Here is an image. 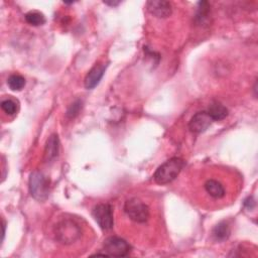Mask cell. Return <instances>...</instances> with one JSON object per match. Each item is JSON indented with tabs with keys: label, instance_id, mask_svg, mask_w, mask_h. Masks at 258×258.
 <instances>
[{
	"label": "cell",
	"instance_id": "1",
	"mask_svg": "<svg viewBox=\"0 0 258 258\" xmlns=\"http://www.w3.org/2000/svg\"><path fill=\"white\" fill-rule=\"evenodd\" d=\"M55 239L64 245L73 244L81 238L82 229L80 225L69 218L62 219L56 223L53 229Z\"/></svg>",
	"mask_w": 258,
	"mask_h": 258
},
{
	"label": "cell",
	"instance_id": "2",
	"mask_svg": "<svg viewBox=\"0 0 258 258\" xmlns=\"http://www.w3.org/2000/svg\"><path fill=\"white\" fill-rule=\"evenodd\" d=\"M183 166V159L179 157H172L162 163L155 170L153 178L158 184H167L177 177Z\"/></svg>",
	"mask_w": 258,
	"mask_h": 258
},
{
	"label": "cell",
	"instance_id": "3",
	"mask_svg": "<svg viewBox=\"0 0 258 258\" xmlns=\"http://www.w3.org/2000/svg\"><path fill=\"white\" fill-rule=\"evenodd\" d=\"M28 187L33 199L43 202L49 195V179L41 171L34 170L29 176Z\"/></svg>",
	"mask_w": 258,
	"mask_h": 258
},
{
	"label": "cell",
	"instance_id": "4",
	"mask_svg": "<svg viewBox=\"0 0 258 258\" xmlns=\"http://www.w3.org/2000/svg\"><path fill=\"white\" fill-rule=\"evenodd\" d=\"M124 211L127 216L136 223H145L149 219L148 206L137 198L127 200L124 205Z\"/></svg>",
	"mask_w": 258,
	"mask_h": 258
},
{
	"label": "cell",
	"instance_id": "5",
	"mask_svg": "<svg viewBox=\"0 0 258 258\" xmlns=\"http://www.w3.org/2000/svg\"><path fill=\"white\" fill-rule=\"evenodd\" d=\"M105 254L107 256H115V257H124L129 254L131 251L130 244L117 236H111L104 241L103 245Z\"/></svg>",
	"mask_w": 258,
	"mask_h": 258
},
{
	"label": "cell",
	"instance_id": "6",
	"mask_svg": "<svg viewBox=\"0 0 258 258\" xmlns=\"http://www.w3.org/2000/svg\"><path fill=\"white\" fill-rule=\"evenodd\" d=\"M94 220L97 222L99 227L104 230H110L114 225L113 208L109 204H99L95 206L92 212Z\"/></svg>",
	"mask_w": 258,
	"mask_h": 258
},
{
	"label": "cell",
	"instance_id": "7",
	"mask_svg": "<svg viewBox=\"0 0 258 258\" xmlns=\"http://www.w3.org/2000/svg\"><path fill=\"white\" fill-rule=\"evenodd\" d=\"M214 121L210 117L207 111H200L196 113L188 122V129L194 133L205 132Z\"/></svg>",
	"mask_w": 258,
	"mask_h": 258
},
{
	"label": "cell",
	"instance_id": "8",
	"mask_svg": "<svg viewBox=\"0 0 258 258\" xmlns=\"http://www.w3.org/2000/svg\"><path fill=\"white\" fill-rule=\"evenodd\" d=\"M147 10L158 18H165L171 14V4L163 0H151L146 3Z\"/></svg>",
	"mask_w": 258,
	"mask_h": 258
},
{
	"label": "cell",
	"instance_id": "9",
	"mask_svg": "<svg viewBox=\"0 0 258 258\" xmlns=\"http://www.w3.org/2000/svg\"><path fill=\"white\" fill-rule=\"evenodd\" d=\"M59 151V139L56 134H51L46 140L44 151H43V160L44 162H51L54 160Z\"/></svg>",
	"mask_w": 258,
	"mask_h": 258
},
{
	"label": "cell",
	"instance_id": "10",
	"mask_svg": "<svg viewBox=\"0 0 258 258\" xmlns=\"http://www.w3.org/2000/svg\"><path fill=\"white\" fill-rule=\"evenodd\" d=\"M106 64H96L89 71L84 82L87 89H94L100 83L106 71Z\"/></svg>",
	"mask_w": 258,
	"mask_h": 258
},
{
	"label": "cell",
	"instance_id": "11",
	"mask_svg": "<svg viewBox=\"0 0 258 258\" xmlns=\"http://www.w3.org/2000/svg\"><path fill=\"white\" fill-rule=\"evenodd\" d=\"M204 188L210 197H212L213 199H216V200L222 199L226 195L224 185L220 181H218L214 178L207 179L204 183Z\"/></svg>",
	"mask_w": 258,
	"mask_h": 258
},
{
	"label": "cell",
	"instance_id": "12",
	"mask_svg": "<svg viewBox=\"0 0 258 258\" xmlns=\"http://www.w3.org/2000/svg\"><path fill=\"white\" fill-rule=\"evenodd\" d=\"M212 235L214 239L218 242H223L227 240L231 235V229L227 222H220L218 225H216L213 229Z\"/></svg>",
	"mask_w": 258,
	"mask_h": 258
},
{
	"label": "cell",
	"instance_id": "13",
	"mask_svg": "<svg viewBox=\"0 0 258 258\" xmlns=\"http://www.w3.org/2000/svg\"><path fill=\"white\" fill-rule=\"evenodd\" d=\"M207 112H208V114L210 115V117L212 118L213 121L223 120L229 114L228 109L225 106L221 105V104H213V105H211Z\"/></svg>",
	"mask_w": 258,
	"mask_h": 258
},
{
	"label": "cell",
	"instance_id": "14",
	"mask_svg": "<svg viewBox=\"0 0 258 258\" xmlns=\"http://www.w3.org/2000/svg\"><path fill=\"white\" fill-rule=\"evenodd\" d=\"M25 20L27 23L33 26H38L42 25L45 22V17L42 13L38 11H29L25 14Z\"/></svg>",
	"mask_w": 258,
	"mask_h": 258
},
{
	"label": "cell",
	"instance_id": "15",
	"mask_svg": "<svg viewBox=\"0 0 258 258\" xmlns=\"http://www.w3.org/2000/svg\"><path fill=\"white\" fill-rule=\"evenodd\" d=\"M7 85L12 91H20L25 86V79L20 75H11L7 80Z\"/></svg>",
	"mask_w": 258,
	"mask_h": 258
},
{
	"label": "cell",
	"instance_id": "16",
	"mask_svg": "<svg viewBox=\"0 0 258 258\" xmlns=\"http://www.w3.org/2000/svg\"><path fill=\"white\" fill-rule=\"evenodd\" d=\"M200 7L198 10V13L196 15V20L199 21V23H203L207 18H208V14H209V3L206 1L200 2L199 3Z\"/></svg>",
	"mask_w": 258,
	"mask_h": 258
},
{
	"label": "cell",
	"instance_id": "17",
	"mask_svg": "<svg viewBox=\"0 0 258 258\" xmlns=\"http://www.w3.org/2000/svg\"><path fill=\"white\" fill-rule=\"evenodd\" d=\"M1 108L7 115H13L17 111L16 103L11 99H6L1 102Z\"/></svg>",
	"mask_w": 258,
	"mask_h": 258
},
{
	"label": "cell",
	"instance_id": "18",
	"mask_svg": "<svg viewBox=\"0 0 258 258\" xmlns=\"http://www.w3.org/2000/svg\"><path fill=\"white\" fill-rule=\"evenodd\" d=\"M81 109H82V102L80 101V100H78V101H76V102H74L70 107H69V109H68V111H67V116L69 117V118H75L79 113H80V111H81Z\"/></svg>",
	"mask_w": 258,
	"mask_h": 258
},
{
	"label": "cell",
	"instance_id": "19",
	"mask_svg": "<svg viewBox=\"0 0 258 258\" xmlns=\"http://www.w3.org/2000/svg\"><path fill=\"white\" fill-rule=\"evenodd\" d=\"M106 4H108V5H117V4H119V2H105Z\"/></svg>",
	"mask_w": 258,
	"mask_h": 258
}]
</instances>
